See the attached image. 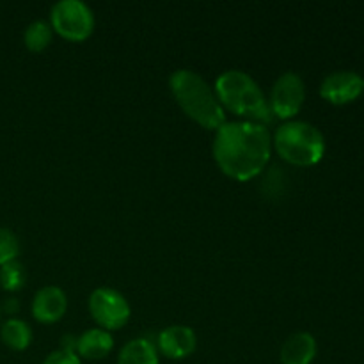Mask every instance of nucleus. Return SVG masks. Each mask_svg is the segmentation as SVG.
I'll list each match as a JSON object with an SVG mask.
<instances>
[{"label": "nucleus", "mask_w": 364, "mask_h": 364, "mask_svg": "<svg viewBox=\"0 0 364 364\" xmlns=\"http://www.w3.org/2000/svg\"><path fill=\"white\" fill-rule=\"evenodd\" d=\"M213 159L228 178L249 181L267 167L272 153V137L265 124L255 121H226L215 130Z\"/></svg>", "instance_id": "1"}, {"label": "nucleus", "mask_w": 364, "mask_h": 364, "mask_svg": "<svg viewBox=\"0 0 364 364\" xmlns=\"http://www.w3.org/2000/svg\"><path fill=\"white\" fill-rule=\"evenodd\" d=\"M169 89L185 114L206 130H217L226 123V114L215 91L199 73L176 70L169 77Z\"/></svg>", "instance_id": "2"}, {"label": "nucleus", "mask_w": 364, "mask_h": 364, "mask_svg": "<svg viewBox=\"0 0 364 364\" xmlns=\"http://www.w3.org/2000/svg\"><path fill=\"white\" fill-rule=\"evenodd\" d=\"M213 91L223 109L245 117V121H255L265 127L274 121L262 87L245 71L228 70L220 73L215 80Z\"/></svg>", "instance_id": "3"}, {"label": "nucleus", "mask_w": 364, "mask_h": 364, "mask_svg": "<svg viewBox=\"0 0 364 364\" xmlns=\"http://www.w3.org/2000/svg\"><path fill=\"white\" fill-rule=\"evenodd\" d=\"M272 146L279 156L299 167H309L318 164L326 155L323 134L308 121H284L276 130Z\"/></svg>", "instance_id": "4"}, {"label": "nucleus", "mask_w": 364, "mask_h": 364, "mask_svg": "<svg viewBox=\"0 0 364 364\" xmlns=\"http://www.w3.org/2000/svg\"><path fill=\"white\" fill-rule=\"evenodd\" d=\"M50 25L68 41H85L95 31V14L82 0H59L50 11Z\"/></svg>", "instance_id": "5"}, {"label": "nucleus", "mask_w": 364, "mask_h": 364, "mask_svg": "<svg viewBox=\"0 0 364 364\" xmlns=\"http://www.w3.org/2000/svg\"><path fill=\"white\" fill-rule=\"evenodd\" d=\"M89 311L100 329L117 331L130 320L132 309L123 294L114 288H96L89 295Z\"/></svg>", "instance_id": "6"}, {"label": "nucleus", "mask_w": 364, "mask_h": 364, "mask_svg": "<svg viewBox=\"0 0 364 364\" xmlns=\"http://www.w3.org/2000/svg\"><path fill=\"white\" fill-rule=\"evenodd\" d=\"M306 98L304 80L295 71H287L277 80L274 82L272 91H270L269 107L274 117L290 121L302 109V103Z\"/></svg>", "instance_id": "7"}, {"label": "nucleus", "mask_w": 364, "mask_h": 364, "mask_svg": "<svg viewBox=\"0 0 364 364\" xmlns=\"http://www.w3.org/2000/svg\"><path fill=\"white\" fill-rule=\"evenodd\" d=\"M364 91V78L355 71H334L320 84V96L333 105H347Z\"/></svg>", "instance_id": "8"}, {"label": "nucleus", "mask_w": 364, "mask_h": 364, "mask_svg": "<svg viewBox=\"0 0 364 364\" xmlns=\"http://www.w3.org/2000/svg\"><path fill=\"white\" fill-rule=\"evenodd\" d=\"M198 347V336L187 326L166 327L156 338V350L167 359L180 361L192 355Z\"/></svg>", "instance_id": "9"}, {"label": "nucleus", "mask_w": 364, "mask_h": 364, "mask_svg": "<svg viewBox=\"0 0 364 364\" xmlns=\"http://www.w3.org/2000/svg\"><path fill=\"white\" fill-rule=\"evenodd\" d=\"M68 297L63 288L45 287L34 295L32 315L39 323H55L66 315Z\"/></svg>", "instance_id": "10"}, {"label": "nucleus", "mask_w": 364, "mask_h": 364, "mask_svg": "<svg viewBox=\"0 0 364 364\" xmlns=\"http://www.w3.org/2000/svg\"><path fill=\"white\" fill-rule=\"evenodd\" d=\"M316 340L309 333H295L281 347V364H311L316 358Z\"/></svg>", "instance_id": "11"}, {"label": "nucleus", "mask_w": 364, "mask_h": 364, "mask_svg": "<svg viewBox=\"0 0 364 364\" xmlns=\"http://www.w3.org/2000/svg\"><path fill=\"white\" fill-rule=\"evenodd\" d=\"M114 338L105 329H89L77 338V355L89 361L103 359L112 352Z\"/></svg>", "instance_id": "12"}, {"label": "nucleus", "mask_w": 364, "mask_h": 364, "mask_svg": "<svg viewBox=\"0 0 364 364\" xmlns=\"http://www.w3.org/2000/svg\"><path fill=\"white\" fill-rule=\"evenodd\" d=\"M117 364H160L159 350L146 338H135L121 348Z\"/></svg>", "instance_id": "13"}, {"label": "nucleus", "mask_w": 364, "mask_h": 364, "mask_svg": "<svg viewBox=\"0 0 364 364\" xmlns=\"http://www.w3.org/2000/svg\"><path fill=\"white\" fill-rule=\"evenodd\" d=\"M0 340L11 350H27L32 343V329L25 320L9 318L0 327Z\"/></svg>", "instance_id": "14"}, {"label": "nucleus", "mask_w": 364, "mask_h": 364, "mask_svg": "<svg viewBox=\"0 0 364 364\" xmlns=\"http://www.w3.org/2000/svg\"><path fill=\"white\" fill-rule=\"evenodd\" d=\"M53 38V28L48 21L34 20L27 25L23 32V43L31 52H43L50 46Z\"/></svg>", "instance_id": "15"}, {"label": "nucleus", "mask_w": 364, "mask_h": 364, "mask_svg": "<svg viewBox=\"0 0 364 364\" xmlns=\"http://www.w3.org/2000/svg\"><path fill=\"white\" fill-rule=\"evenodd\" d=\"M25 281H27V270H25L23 263L13 259V262L6 263L0 267V287L6 291H18L23 288Z\"/></svg>", "instance_id": "16"}, {"label": "nucleus", "mask_w": 364, "mask_h": 364, "mask_svg": "<svg viewBox=\"0 0 364 364\" xmlns=\"http://www.w3.org/2000/svg\"><path fill=\"white\" fill-rule=\"evenodd\" d=\"M18 255H20L18 237L7 228H0V267L18 259Z\"/></svg>", "instance_id": "17"}, {"label": "nucleus", "mask_w": 364, "mask_h": 364, "mask_svg": "<svg viewBox=\"0 0 364 364\" xmlns=\"http://www.w3.org/2000/svg\"><path fill=\"white\" fill-rule=\"evenodd\" d=\"M43 364H82V359L78 358L75 352H68V350H55L52 354L46 355V359L43 361Z\"/></svg>", "instance_id": "18"}, {"label": "nucleus", "mask_w": 364, "mask_h": 364, "mask_svg": "<svg viewBox=\"0 0 364 364\" xmlns=\"http://www.w3.org/2000/svg\"><path fill=\"white\" fill-rule=\"evenodd\" d=\"M18 309H20V304H18L16 299H7V301L4 302V311L9 313V315L18 313Z\"/></svg>", "instance_id": "19"}, {"label": "nucleus", "mask_w": 364, "mask_h": 364, "mask_svg": "<svg viewBox=\"0 0 364 364\" xmlns=\"http://www.w3.org/2000/svg\"><path fill=\"white\" fill-rule=\"evenodd\" d=\"M0 316H2V308H0Z\"/></svg>", "instance_id": "20"}]
</instances>
